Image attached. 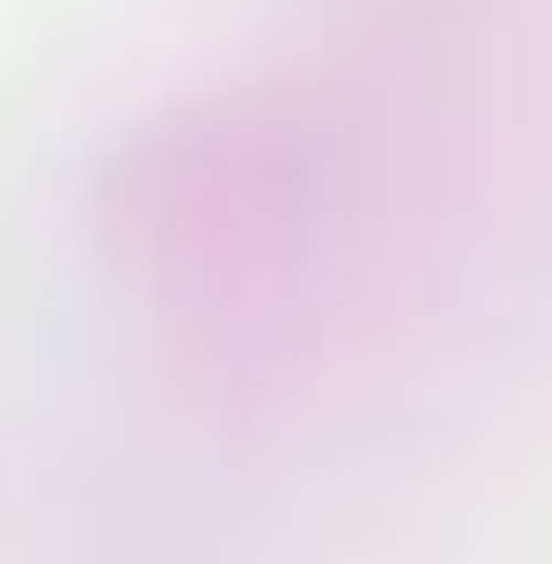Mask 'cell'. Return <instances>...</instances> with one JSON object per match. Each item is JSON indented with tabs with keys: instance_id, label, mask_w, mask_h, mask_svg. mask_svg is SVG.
<instances>
[]
</instances>
